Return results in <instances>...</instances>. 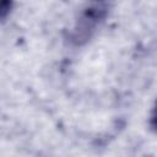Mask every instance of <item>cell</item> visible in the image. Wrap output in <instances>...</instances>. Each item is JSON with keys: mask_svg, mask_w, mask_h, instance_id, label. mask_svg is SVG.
<instances>
[{"mask_svg": "<svg viewBox=\"0 0 157 157\" xmlns=\"http://www.w3.org/2000/svg\"><path fill=\"white\" fill-rule=\"evenodd\" d=\"M109 5L107 2H93L86 5L78 13L75 26L69 34L70 40L74 44H82L87 42L96 32L97 27L104 21L108 13Z\"/></svg>", "mask_w": 157, "mask_h": 157, "instance_id": "1", "label": "cell"}, {"mask_svg": "<svg viewBox=\"0 0 157 157\" xmlns=\"http://www.w3.org/2000/svg\"><path fill=\"white\" fill-rule=\"evenodd\" d=\"M12 2L10 1H0V20H4L11 11Z\"/></svg>", "mask_w": 157, "mask_h": 157, "instance_id": "2", "label": "cell"}]
</instances>
